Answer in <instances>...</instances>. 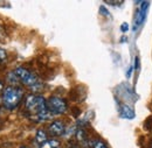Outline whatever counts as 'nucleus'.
Returning <instances> with one entry per match:
<instances>
[{
  "mask_svg": "<svg viewBox=\"0 0 152 148\" xmlns=\"http://www.w3.org/2000/svg\"><path fill=\"white\" fill-rule=\"evenodd\" d=\"M142 4V6L138 8V11H137V13H136V19H134V29L138 27V26H140V25H143L144 23V21H145V19H146V11H148V2H140Z\"/></svg>",
  "mask_w": 152,
  "mask_h": 148,
  "instance_id": "nucleus-6",
  "label": "nucleus"
},
{
  "mask_svg": "<svg viewBox=\"0 0 152 148\" xmlns=\"http://www.w3.org/2000/svg\"><path fill=\"white\" fill-rule=\"evenodd\" d=\"M14 74L18 77L20 83H22L23 85H26L31 89H38L41 85V82L38 78V76L26 68H22V67L17 68L14 70Z\"/></svg>",
  "mask_w": 152,
  "mask_h": 148,
  "instance_id": "nucleus-3",
  "label": "nucleus"
},
{
  "mask_svg": "<svg viewBox=\"0 0 152 148\" xmlns=\"http://www.w3.org/2000/svg\"><path fill=\"white\" fill-rule=\"evenodd\" d=\"M4 89V84H2V82L0 81V90H2Z\"/></svg>",
  "mask_w": 152,
  "mask_h": 148,
  "instance_id": "nucleus-14",
  "label": "nucleus"
},
{
  "mask_svg": "<svg viewBox=\"0 0 152 148\" xmlns=\"http://www.w3.org/2000/svg\"><path fill=\"white\" fill-rule=\"evenodd\" d=\"M23 97V90L15 86V85H10L7 88L4 89L2 91V103L4 106L7 110H14L15 107H18Z\"/></svg>",
  "mask_w": 152,
  "mask_h": 148,
  "instance_id": "nucleus-2",
  "label": "nucleus"
},
{
  "mask_svg": "<svg viewBox=\"0 0 152 148\" xmlns=\"http://www.w3.org/2000/svg\"><path fill=\"white\" fill-rule=\"evenodd\" d=\"M48 133L52 136H61L66 133V126L62 121L55 120L48 126Z\"/></svg>",
  "mask_w": 152,
  "mask_h": 148,
  "instance_id": "nucleus-5",
  "label": "nucleus"
},
{
  "mask_svg": "<svg viewBox=\"0 0 152 148\" xmlns=\"http://www.w3.org/2000/svg\"><path fill=\"white\" fill-rule=\"evenodd\" d=\"M90 147L91 148H108L107 144L103 142L102 140H93L90 141Z\"/></svg>",
  "mask_w": 152,
  "mask_h": 148,
  "instance_id": "nucleus-10",
  "label": "nucleus"
},
{
  "mask_svg": "<svg viewBox=\"0 0 152 148\" xmlns=\"http://www.w3.org/2000/svg\"><path fill=\"white\" fill-rule=\"evenodd\" d=\"M47 110L50 114H63L68 110V104L63 98L53 96L47 100Z\"/></svg>",
  "mask_w": 152,
  "mask_h": 148,
  "instance_id": "nucleus-4",
  "label": "nucleus"
},
{
  "mask_svg": "<svg viewBox=\"0 0 152 148\" xmlns=\"http://www.w3.org/2000/svg\"><path fill=\"white\" fill-rule=\"evenodd\" d=\"M119 114H121V117H123L125 119H133L134 118V112L128 105H121V107H119Z\"/></svg>",
  "mask_w": 152,
  "mask_h": 148,
  "instance_id": "nucleus-7",
  "label": "nucleus"
},
{
  "mask_svg": "<svg viewBox=\"0 0 152 148\" xmlns=\"http://www.w3.org/2000/svg\"><path fill=\"white\" fill-rule=\"evenodd\" d=\"M76 139L80 142H83L84 140H87V134H86V132L82 128H78V130L76 131Z\"/></svg>",
  "mask_w": 152,
  "mask_h": 148,
  "instance_id": "nucleus-11",
  "label": "nucleus"
},
{
  "mask_svg": "<svg viewBox=\"0 0 152 148\" xmlns=\"http://www.w3.org/2000/svg\"><path fill=\"white\" fill-rule=\"evenodd\" d=\"M25 110L27 115L35 121H45L50 113L47 110V100L39 94H31L25 102Z\"/></svg>",
  "mask_w": 152,
  "mask_h": 148,
  "instance_id": "nucleus-1",
  "label": "nucleus"
},
{
  "mask_svg": "<svg viewBox=\"0 0 152 148\" xmlns=\"http://www.w3.org/2000/svg\"><path fill=\"white\" fill-rule=\"evenodd\" d=\"M49 139H48V134L47 132H45L43 130H39L37 132V135H35V141L37 144H39V146H42L45 142H47Z\"/></svg>",
  "mask_w": 152,
  "mask_h": 148,
  "instance_id": "nucleus-8",
  "label": "nucleus"
},
{
  "mask_svg": "<svg viewBox=\"0 0 152 148\" xmlns=\"http://www.w3.org/2000/svg\"><path fill=\"white\" fill-rule=\"evenodd\" d=\"M5 57H6V53L2 49H0V61H2Z\"/></svg>",
  "mask_w": 152,
  "mask_h": 148,
  "instance_id": "nucleus-12",
  "label": "nucleus"
},
{
  "mask_svg": "<svg viewBox=\"0 0 152 148\" xmlns=\"http://www.w3.org/2000/svg\"><path fill=\"white\" fill-rule=\"evenodd\" d=\"M128 28H129V27H128V25H126V23H123V25H122V30H123V32H126V30H128Z\"/></svg>",
  "mask_w": 152,
  "mask_h": 148,
  "instance_id": "nucleus-13",
  "label": "nucleus"
},
{
  "mask_svg": "<svg viewBox=\"0 0 152 148\" xmlns=\"http://www.w3.org/2000/svg\"><path fill=\"white\" fill-rule=\"evenodd\" d=\"M21 148H27V147H25V146H23V147H21Z\"/></svg>",
  "mask_w": 152,
  "mask_h": 148,
  "instance_id": "nucleus-16",
  "label": "nucleus"
},
{
  "mask_svg": "<svg viewBox=\"0 0 152 148\" xmlns=\"http://www.w3.org/2000/svg\"><path fill=\"white\" fill-rule=\"evenodd\" d=\"M149 148H152V141H151V144H150V146H149Z\"/></svg>",
  "mask_w": 152,
  "mask_h": 148,
  "instance_id": "nucleus-15",
  "label": "nucleus"
},
{
  "mask_svg": "<svg viewBox=\"0 0 152 148\" xmlns=\"http://www.w3.org/2000/svg\"><path fill=\"white\" fill-rule=\"evenodd\" d=\"M40 148H60V142L55 139H50L47 142H45L42 146H40Z\"/></svg>",
  "mask_w": 152,
  "mask_h": 148,
  "instance_id": "nucleus-9",
  "label": "nucleus"
}]
</instances>
